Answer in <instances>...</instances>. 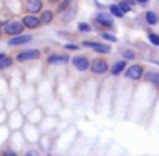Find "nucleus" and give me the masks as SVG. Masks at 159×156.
Returning a JSON list of instances; mask_svg holds the SVG:
<instances>
[{"instance_id":"5","label":"nucleus","mask_w":159,"mask_h":156,"mask_svg":"<svg viewBox=\"0 0 159 156\" xmlns=\"http://www.w3.org/2000/svg\"><path fill=\"white\" fill-rule=\"evenodd\" d=\"M22 71L24 81L34 84H37L45 74L44 66L39 64H31L25 69H22Z\"/></svg>"},{"instance_id":"45","label":"nucleus","mask_w":159,"mask_h":156,"mask_svg":"<svg viewBox=\"0 0 159 156\" xmlns=\"http://www.w3.org/2000/svg\"><path fill=\"white\" fill-rule=\"evenodd\" d=\"M40 154V151L38 149H25L24 151V155L26 156H37Z\"/></svg>"},{"instance_id":"10","label":"nucleus","mask_w":159,"mask_h":156,"mask_svg":"<svg viewBox=\"0 0 159 156\" xmlns=\"http://www.w3.org/2000/svg\"><path fill=\"white\" fill-rule=\"evenodd\" d=\"M6 78L8 80V83L10 86V91L11 92H16L21 85L24 83V77H23V71L22 69L14 68L11 71L6 73Z\"/></svg>"},{"instance_id":"25","label":"nucleus","mask_w":159,"mask_h":156,"mask_svg":"<svg viewBox=\"0 0 159 156\" xmlns=\"http://www.w3.org/2000/svg\"><path fill=\"white\" fill-rule=\"evenodd\" d=\"M33 40V35L32 34H20V35L12 36L10 40L7 42L8 46L10 47H16V46H22V45L29 44Z\"/></svg>"},{"instance_id":"7","label":"nucleus","mask_w":159,"mask_h":156,"mask_svg":"<svg viewBox=\"0 0 159 156\" xmlns=\"http://www.w3.org/2000/svg\"><path fill=\"white\" fill-rule=\"evenodd\" d=\"M27 142L25 140L24 135H23L22 131L21 130H16V131H11L10 134V138L8 140L7 146H9L11 149H13L16 153H21V152H24L26 149Z\"/></svg>"},{"instance_id":"43","label":"nucleus","mask_w":159,"mask_h":156,"mask_svg":"<svg viewBox=\"0 0 159 156\" xmlns=\"http://www.w3.org/2000/svg\"><path fill=\"white\" fill-rule=\"evenodd\" d=\"M0 154H1V155H6V156H16V155H19L16 152H14L13 149H11L9 146H7V145H6L5 149L0 151Z\"/></svg>"},{"instance_id":"36","label":"nucleus","mask_w":159,"mask_h":156,"mask_svg":"<svg viewBox=\"0 0 159 156\" xmlns=\"http://www.w3.org/2000/svg\"><path fill=\"white\" fill-rule=\"evenodd\" d=\"M109 12L117 19H123L124 16H125V14L121 11V9L119 8L118 3H111V5L109 6Z\"/></svg>"},{"instance_id":"30","label":"nucleus","mask_w":159,"mask_h":156,"mask_svg":"<svg viewBox=\"0 0 159 156\" xmlns=\"http://www.w3.org/2000/svg\"><path fill=\"white\" fill-rule=\"evenodd\" d=\"M143 80H145L148 83L152 84L155 87L159 90V72L158 71H154V70L146 71L145 74H144Z\"/></svg>"},{"instance_id":"17","label":"nucleus","mask_w":159,"mask_h":156,"mask_svg":"<svg viewBox=\"0 0 159 156\" xmlns=\"http://www.w3.org/2000/svg\"><path fill=\"white\" fill-rule=\"evenodd\" d=\"M71 57L69 54L66 53H53L47 56L46 64L50 67L56 66H66L70 62Z\"/></svg>"},{"instance_id":"3","label":"nucleus","mask_w":159,"mask_h":156,"mask_svg":"<svg viewBox=\"0 0 159 156\" xmlns=\"http://www.w3.org/2000/svg\"><path fill=\"white\" fill-rule=\"evenodd\" d=\"M80 82V81H79ZM98 87L99 83L94 79H85L77 84V96L82 102L83 105L89 108H96V101H97Z\"/></svg>"},{"instance_id":"39","label":"nucleus","mask_w":159,"mask_h":156,"mask_svg":"<svg viewBox=\"0 0 159 156\" xmlns=\"http://www.w3.org/2000/svg\"><path fill=\"white\" fill-rule=\"evenodd\" d=\"M118 6H119V8L121 9V11L123 12L124 14L126 13H130L131 11H132V6L129 5L126 1H124V0H119L118 1Z\"/></svg>"},{"instance_id":"26","label":"nucleus","mask_w":159,"mask_h":156,"mask_svg":"<svg viewBox=\"0 0 159 156\" xmlns=\"http://www.w3.org/2000/svg\"><path fill=\"white\" fill-rule=\"evenodd\" d=\"M126 67H128V61H126L125 59L118 60V61H116L115 64L110 67V69H109L110 75L113 78H118L119 75H121L122 72H124Z\"/></svg>"},{"instance_id":"51","label":"nucleus","mask_w":159,"mask_h":156,"mask_svg":"<svg viewBox=\"0 0 159 156\" xmlns=\"http://www.w3.org/2000/svg\"><path fill=\"white\" fill-rule=\"evenodd\" d=\"M152 62H154V64H156L157 66L159 67V60H156V61H152Z\"/></svg>"},{"instance_id":"50","label":"nucleus","mask_w":159,"mask_h":156,"mask_svg":"<svg viewBox=\"0 0 159 156\" xmlns=\"http://www.w3.org/2000/svg\"><path fill=\"white\" fill-rule=\"evenodd\" d=\"M7 56V54L6 53H0V59H2L3 57H6Z\"/></svg>"},{"instance_id":"11","label":"nucleus","mask_w":159,"mask_h":156,"mask_svg":"<svg viewBox=\"0 0 159 156\" xmlns=\"http://www.w3.org/2000/svg\"><path fill=\"white\" fill-rule=\"evenodd\" d=\"M145 72H146V69L143 64H131V66L126 67V69L124 70L123 77L132 82H139L143 80Z\"/></svg>"},{"instance_id":"28","label":"nucleus","mask_w":159,"mask_h":156,"mask_svg":"<svg viewBox=\"0 0 159 156\" xmlns=\"http://www.w3.org/2000/svg\"><path fill=\"white\" fill-rule=\"evenodd\" d=\"M76 13H77V6L75 5V2H74L68 10H66V11L62 12L61 14H59V16H57V17H59L61 22L66 24V23L74 20V18L76 17Z\"/></svg>"},{"instance_id":"46","label":"nucleus","mask_w":159,"mask_h":156,"mask_svg":"<svg viewBox=\"0 0 159 156\" xmlns=\"http://www.w3.org/2000/svg\"><path fill=\"white\" fill-rule=\"evenodd\" d=\"M60 1H61V0H46L47 5H49V6H57Z\"/></svg>"},{"instance_id":"35","label":"nucleus","mask_w":159,"mask_h":156,"mask_svg":"<svg viewBox=\"0 0 159 156\" xmlns=\"http://www.w3.org/2000/svg\"><path fill=\"white\" fill-rule=\"evenodd\" d=\"M81 44H82L83 47H86V48H89V49H92V50H95V49H98V48H100V47H104L108 45V44H106V43L96 42V40H83Z\"/></svg>"},{"instance_id":"37","label":"nucleus","mask_w":159,"mask_h":156,"mask_svg":"<svg viewBox=\"0 0 159 156\" xmlns=\"http://www.w3.org/2000/svg\"><path fill=\"white\" fill-rule=\"evenodd\" d=\"M77 31H79L80 33L89 34V33H92V32H93V26H92L89 22L81 21V22L77 23Z\"/></svg>"},{"instance_id":"41","label":"nucleus","mask_w":159,"mask_h":156,"mask_svg":"<svg viewBox=\"0 0 159 156\" xmlns=\"http://www.w3.org/2000/svg\"><path fill=\"white\" fill-rule=\"evenodd\" d=\"M147 38L149 40V43L154 46L159 47V34L158 33H155V32H150L148 33Z\"/></svg>"},{"instance_id":"31","label":"nucleus","mask_w":159,"mask_h":156,"mask_svg":"<svg viewBox=\"0 0 159 156\" xmlns=\"http://www.w3.org/2000/svg\"><path fill=\"white\" fill-rule=\"evenodd\" d=\"M10 134H11V130L8 127L7 123L0 125V146L7 145L8 140L10 138Z\"/></svg>"},{"instance_id":"9","label":"nucleus","mask_w":159,"mask_h":156,"mask_svg":"<svg viewBox=\"0 0 159 156\" xmlns=\"http://www.w3.org/2000/svg\"><path fill=\"white\" fill-rule=\"evenodd\" d=\"M26 122V118L25 115L21 111L20 109H16L13 111H10L8 114V119H7V125L10 128L11 131H16V130H21L23 128V125Z\"/></svg>"},{"instance_id":"18","label":"nucleus","mask_w":159,"mask_h":156,"mask_svg":"<svg viewBox=\"0 0 159 156\" xmlns=\"http://www.w3.org/2000/svg\"><path fill=\"white\" fill-rule=\"evenodd\" d=\"M20 101L25 99H36V84L24 82L16 91Z\"/></svg>"},{"instance_id":"23","label":"nucleus","mask_w":159,"mask_h":156,"mask_svg":"<svg viewBox=\"0 0 159 156\" xmlns=\"http://www.w3.org/2000/svg\"><path fill=\"white\" fill-rule=\"evenodd\" d=\"M44 0H24V13L30 14H39L44 9Z\"/></svg>"},{"instance_id":"13","label":"nucleus","mask_w":159,"mask_h":156,"mask_svg":"<svg viewBox=\"0 0 159 156\" xmlns=\"http://www.w3.org/2000/svg\"><path fill=\"white\" fill-rule=\"evenodd\" d=\"M43 54L42 50L38 48H32V49H25V50L19 51L16 55L14 59L19 64H24V62H31V61H37L42 58Z\"/></svg>"},{"instance_id":"6","label":"nucleus","mask_w":159,"mask_h":156,"mask_svg":"<svg viewBox=\"0 0 159 156\" xmlns=\"http://www.w3.org/2000/svg\"><path fill=\"white\" fill-rule=\"evenodd\" d=\"M60 123H61V118L59 115H45L43 120L38 125V128L42 133L53 134L56 133Z\"/></svg>"},{"instance_id":"22","label":"nucleus","mask_w":159,"mask_h":156,"mask_svg":"<svg viewBox=\"0 0 159 156\" xmlns=\"http://www.w3.org/2000/svg\"><path fill=\"white\" fill-rule=\"evenodd\" d=\"M2 102H3V108H5L8 112H10L19 108L20 98H19L16 92H11V91H10L5 97H2Z\"/></svg>"},{"instance_id":"8","label":"nucleus","mask_w":159,"mask_h":156,"mask_svg":"<svg viewBox=\"0 0 159 156\" xmlns=\"http://www.w3.org/2000/svg\"><path fill=\"white\" fill-rule=\"evenodd\" d=\"M21 131H22L23 135H24L25 140H26L29 145H36L38 140H39L40 135H42V132H40L38 125L31 122H27V121L23 125Z\"/></svg>"},{"instance_id":"29","label":"nucleus","mask_w":159,"mask_h":156,"mask_svg":"<svg viewBox=\"0 0 159 156\" xmlns=\"http://www.w3.org/2000/svg\"><path fill=\"white\" fill-rule=\"evenodd\" d=\"M37 101L36 99H25V101H20L19 104V109L26 116L31 110H33L34 108L37 106Z\"/></svg>"},{"instance_id":"24","label":"nucleus","mask_w":159,"mask_h":156,"mask_svg":"<svg viewBox=\"0 0 159 156\" xmlns=\"http://www.w3.org/2000/svg\"><path fill=\"white\" fill-rule=\"evenodd\" d=\"M45 111L44 109L42 108V106L37 105L33 110L29 112V114L25 116L26 118V121L27 122H31V123H34V125H39V122L43 120V118L45 117Z\"/></svg>"},{"instance_id":"14","label":"nucleus","mask_w":159,"mask_h":156,"mask_svg":"<svg viewBox=\"0 0 159 156\" xmlns=\"http://www.w3.org/2000/svg\"><path fill=\"white\" fill-rule=\"evenodd\" d=\"M3 30V35L7 37H12V36H16L23 34L25 29V26L23 25V23L21 22V20H10L2 26Z\"/></svg>"},{"instance_id":"47","label":"nucleus","mask_w":159,"mask_h":156,"mask_svg":"<svg viewBox=\"0 0 159 156\" xmlns=\"http://www.w3.org/2000/svg\"><path fill=\"white\" fill-rule=\"evenodd\" d=\"M136 3H139V5H147L150 0H135Z\"/></svg>"},{"instance_id":"12","label":"nucleus","mask_w":159,"mask_h":156,"mask_svg":"<svg viewBox=\"0 0 159 156\" xmlns=\"http://www.w3.org/2000/svg\"><path fill=\"white\" fill-rule=\"evenodd\" d=\"M110 69L109 62L104 57H95L91 60V66H89V72L93 75H104Z\"/></svg>"},{"instance_id":"49","label":"nucleus","mask_w":159,"mask_h":156,"mask_svg":"<svg viewBox=\"0 0 159 156\" xmlns=\"http://www.w3.org/2000/svg\"><path fill=\"white\" fill-rule=\"evenodd\" d=\"M3 36V30H2V25L0 24V38Z\"/></svg>"},{"instance_id":"42","label":"nucleus","mask_w":159,"mask_h":156,"mask_svg":"<svg viewBox=\"0 0 159 156\" xmlns=\"http://www.w3.org/2000/svg\"><path fill=\"white\" fill-rule=\"evenodd\" d=\"M8 114H9V112H8L7 110L5 109V108H2V109H0V125H5V123H7Z\"/></svg>"},{"instance_id":"1","label":"nucleus","mask_w":159,"mask_h":156,"mask_svg":"<svg viewBox=\"0 0 159 156\" xmlns=\"http://www.w3.org/2000/svg\"><path fill=\"white\" fill-rule=\"evenodd\" d=\"M156 91H158V88L145 80L134 85L126 117H130V119L134 121L145 118L149 110L154 109L156 99L158 98Z\"/></svg>"},{"instance_id":"20","label":"nucleus","mask_w":159,"mask_h":156,"mask_svg":"<svg viewBox=\"0 0 159 156\" xmlns=\"http://www.w3.org/2000/svg\"><path fill=\"white\" fill-rule=\"evenodd\" d=\"M5 9L9 11L13 18L24 13V0H3Z\"/></svg>"},{"instance_id":"32","label":"nucleus","mask_w":159,"mask_h":156,"mask_svg":"<svg viewBox=\"0 0 159 156\" xmlns=\"http://www.w3.org/2000/svg\"><path fill=\"white\" fill-rule=\"evenodd\" d=\"M14 62H16V59L11 56H6L2 59H0V71H8L10 69L13 68Z\"/></svg>"},{"instance_id":"4","label":"nucleus","mask_w":159,"mask_h":156,"mask_svg":"<svg viewBox=\"0 0 159 156\" xmlns=\"http://www.w3.org/2000/svg\"><path fill=\"white\" fill-rule=\"evenodd\" d=\"M77 135H79V130L74 125H66L62 131H60L59 133L55 135V144H53L52 152H58V153L69 152L76 141Z\"/></svg>"},{"instance_id":"33","label":"nucleus","mask_w":159,"mask_h":156,"mask_svg":"<svg viewBox=\"0 0 159 156\" xmlns=\"http://www.w3.org/2000/svg\"><path fill=\"white\" fill-rule=\"evenodd\" d=\"M144 19H145L146 23L150 26H155V25L158 24L159 22V17L158 14L156 13L155 11L152 10H147L144 14Z\"/></svg>"},{"instance_id":"34","label":"nucleus","mask_w":159,"mask_h":156,"mask_svg":"<svg viewBox=\"0 0 159 156\" xmlns=\"http://www.w3.org/2000/svg\"><path fill=\"white\" fill-rule=\"evenodd\" d=\"M75 2V0H61L55 8V13H56V17L61 14L62 12H64L66 10H68L73 3Z\"/></svg>"},{"instance_id":"19","label":"nucleus","mask_w":159,"mask_h":156,"mask_svg":"<svg viewBox=\"0 0 159 156\" xmlns=\"http://www.w3.org/2000/svg\"><path fill=\"white\" fill-rule=\"evenodd\" d=\"M71 64L72 67L77 71V72L85 73L89 70L91 66V60L85 55H75L71 58Z\"/></svg>"},{"instance_id":"2","label":"nucleus","mask_w":159,"mask_h":156,"mask_svg":"<svg viewBox=\"0 0 159 156\" xmlns=\"http://www.w3.org/2000/svg\"><path fill=\"white\" fill-rule=\"evenodd\" d=\"M133 88L132 81L124 78L123 81H115L112 90V101H111V112L113 115L119 114L122 117V110H123L124 117H126L130 106L131 97H132Z\"/></svg>"},{"instance_id":"27","label":"nucleus","mask_w":159,"mask_h":156,"mask_svg":"<svg viewBox=\"0 0 159 156\" xmlns=\"http://www.w3.org/2000/svg\"><path fill=\"white\" fill-rule=\"evenodd\" d=\"M38 17H39V20L42 22L43 26H47V25H50L55 21L56 13L51 9H43L40 11V13L38 14Z\"/></svg>"},{"instance_id":"40","label":"nucleus","mask_w":159,"mask_h":156,"mask_svg":"<svg viewBox=\"0 0 159 156\" xmlns=\"http://www.w3.org/2000/svg\"><path fill=\"white\" fill-rule=\"evenodd\" d=\"M122 57H123V59H125L126 61H132V60L136 59V54H135V51H133L132 49H125V50L122 53Z\"/></svg>"},{"instance_id":"21","label":"nucleus","mask_w":159,"mask_h":156,"mask_svg":"<svg viewBox=\"0 0 159 156\" xmlns=\"http://www.w3.org/2000/svg\"><path fill=\"white\" fill-rule=\"evenodd\" d=\"M21 22L23 23V25L25 26L26 30L30 31H34V30L39 29L42 25V22L39 20V17L37 14H30V13H24V16L20 19Z\"/></svg>"},{"instance_id":"44","label":"nucleus","mask_w":159,"mask_h":156,"mask_svg":"<svg viewBox=\"0 0 159 156\" xmlns=\"http://www.w3.org/2000/svg\"><path fill=\"white\" fill-rule=\"evenodd\" d=\"M80 48H81V47H80L79 45L72 44V43H69V44H66L63 46V49L69 50V51H77V50H80Z\"/></svg>"},{"instance_id":"15","label":"nucleus","mask_w":159,"mask_h":156,"mask_svg":"<svg viewBox=\"0 0 159 156\" xmlns=\"http://www.w3.org/2000/svg\"><path fill=\"white\" fill-rule=\"evenodd\" d=\"M115 17L110 13V12H99L95 16L94 18V22L100 27V29H104V31L107 30H110L115 26L116 20Z\"/></svg>"},{"instance_id":"48","label":"nucleus","mask_w":159,"mask_h":156,"mask_svg":"<svg viewBox=\"0 0 159 156\" xmlns=\"http://www.w3.org/2000/svg\"><path fill=\"white\" fill-rule=\"evenodd\" d=\"M124 1H126V2H128L129 5H131V6H132V7H135V6L137 5V3H136V1H135V0H124Z\"/></svg>"},{"instance_id":"38","label":"nucleus","mask_w":159,"mask_h":156,"mask_svg":"<svg viewBox=\"0 0 159 156\" xmlns=\"http://www.w3.org/2000/svg\"><path fill=\"white\" fill-rule=\"evenodd\" d=\"M100 36H102L105 40H107V42L118 43V37H117V36H116L115 34L108 32V31H105V32H102V33H100Z\"/></svg>"},{"instance_id":"16","label":"nucleus","mask_w":159,"mask_h":156,"mask_svg":"<svg viewBox=\"0 0 159 156\" xmlns=\"http://www.w3.org/2000/svg\"><path fill=\"white\" fill-rule=\"evenodd\" d=\"M53 144H55V135L53 134L42 133L36 145L43 154H50L53 151Z\"/></svg>"}]
</instances>
